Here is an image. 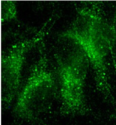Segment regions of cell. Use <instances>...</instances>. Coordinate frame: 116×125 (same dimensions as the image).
I'll return each mask as SVG.
<instances>
[{
    "instance_id": "277c9868",
    "label": "cell",
    "mask_w": 116,
    "mask_h": 125,
    "mask_svg": "<svg viewBox=\"0 0 116 125\" xmlns=\"http://www.w3.org/2000/svg\"><path fill=\"white\" fill-rule=\"evenodd\" d=\"M111 31H112L113 36H114L115 38L116 39V14L115 16L114 20H113V22L112 24V28L111 29Z\"/></svg>"
},
{
    "instance_id": "3957f363",
    "label": "cell",
    "mask_w": 116,
    "mask_h": 125,
    "mask_svg": "<svg viewBox=\"0 0 116 125\" xmlns=\"http://www.w3.org/2000/svg\"><path fill=\"white\" fill-rule=\"evenodd\" d=\"M88 64L86 56L79 55L60 68L62 108L65 113L83 114L87 111L84 85Z\"/></svg>"
},
{
    "instance_id": "6da1fadb",
    "label": "cell",
    "mask_w": 116,
    "mask_h": 125,
    "mask_svg": "<svg viewBox=\"0 0 116 125\" xmlns=\"http://www.w3.org/2000/svg\"><path fill=\"white\" fill-rule=\"evenodd\" d=\"M107 34L106 25L98 9L94 7L86 8L80 12L73 36L92 65L98 90L110 97L111 94L105 63L109 44Z\"/></svg>"
},
{
    "instance_id": "7a4b0ae2",
    "label": "cell",
    "mask_w": 116,
    "mask_h": 125,
    "mask_svg": "<svg viewBox=\"0 0 116 125\" xmlns=\"http://www.w3.org/2000/svg\"><path fill=\"white\" fill-rule=\"evenodd\" d=\"M55 86L53 76L44 66L35 68L18 98L16 112L29 119L42 114L52 104Z\"/></svg>"
}]
</instances>
